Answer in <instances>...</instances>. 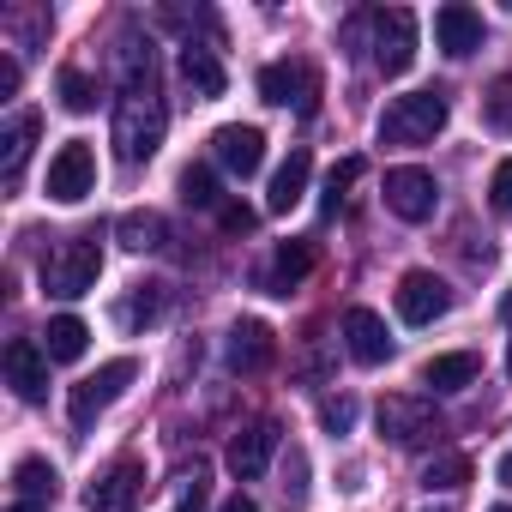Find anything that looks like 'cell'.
Wrapping results in <instances>:
<instances>
[{"label":"cell","instance_id":"cell-1","mask_svg":"<svg viewBox=\"0 0 512 512\" xmlns=\"http://www.w3.org/2000/svg\"><path fill=\"white\" fill-rule=\"evenodd\" d=\"M115 61H121V103H115L109 139H115V157L127 169H139V163L157 157V145L169 133V109H163V91H157V49H151V37L145 43L121 37Z\"/></svg>","mask_w":512,"mask_h":512},{"label":"cell","instance_id":"cell-2","mask_svg":"<svg viewBox=\"0 0 512 512\" xmlns=\"http://www.w3.org/2000/svg\"><path fill=\"white\" fill-rule=\"evenodd\" d=\"M97 272H103V241H97V229H85V235H67L61 247H49L43 290L61 296V302H73V296L97 290Z\"/></svg>","mask_w":512,"mask_h":512},{"label":"cell","instance_id":"cell-3","mask_svg":"<svg viewBox=\"0 0 512 512\" xmlns=\"http://www.w3.org/2000/svg\"><path fill=\"white\" fill-rule=\"evenodd\" d=\"M452 103L446 91H410V97H392L386 115H380V145H428L440 127H446Z\"/></svg>","mask_w":512,"mask_h":512},{"label":"cell","instance_id":"cell-4","mask_svg":"<svg viewBox=\"0 0 512 512\" xmlns=\"http://www.w3.org/2000/svg\"><path fill=\"white\" fill-rule=\"evenodd\" d=\"M133 380H139V362H133V356L103 362L97 374H85V380L73 386V398H67V422H73L79 434H91V428H97V416H103V410L133 386Z\"/></svg>","mask_w":512,"mask_h":512},{"label":"cell","instance_id":"cell-5","mask_svg":"<svg viewBox=\"0 0 512 512\" xmlns=\"http://www.w3.org/2000/svg\"><path fill=\"white\" fill-rule=\"evenodd\" d=\"M260 97L278 109L314 115L320 109V67L314 61H272V67H260Z\"/></svg>","mask_w":512,"mask_h":512},{"label":"cell","instance_id":"cell-6","mask_svg":"<svg viewBox=\"0 0 512 512\" xmlns=\"http://www.w3.org/2000/svg\"><path fill=\"white\" fill-rule=\"evenodd\" d=\"M374 67L386 79L416 67V13L410 7H380L374 13Z\"/></svg>","mask_w":512,"mask_h":512},{"label":"cell","instance_id":"cell-7","mask_svg":"<svg viewBox=\"0 0 512 512\" xmlns=\"http://www.w3.org/2000/svg\"><path fill=\"white\" fill-rule=\"evenodd\" d=\"M139 500H145V464L139 458H115L85 488V512H133Z\"/></svg>","mask_w":512,"mask_h":512},{"label":"cell","instance_id":"cell-8","mask_svg":"<svg viewBox=\"0 0 512 512\" xmlns=\"http://www.w3.org/2000/svg\"><path fill=\"white\" fill-rule=\"evenodd\" d=\"M452 314V284L434 272H404L398 278V320L404 326H434Z\"/></svg>","mask_w":512,"mask_h":512},{"label":"cell","instance_id":"cell-9","mask_svg":"<svg viewBox=\"0 0 512 512\" xmlns=\"http://www.w3.org/2000/svg\"><path fill=\"white\" fill-rule=\"evenodd\" d=\"M85 193H97V157H91L85 139H67V145L55 151V163H49V199L79 205Z\"/></svg>","mask_w":512,"mask_h":512},{"label":"cell","instance_id":"cell-10","mask_svg":"<svg viewBox=\"0 0 512 512\" xmlns=\"http://www.w3.org/2000/svg\"><path fill=\"white\" fill-rule=\"evenodd\" d=\"M380 434L392 440V446H422V440H434L440 434V416H434V404H422V398H380Z\"/></svg>","mask_w":512,"mask_h":512},{"label":"cell","instance_id":"cell-11","mask_svg":"<svg viewBox=\"0 0 512 512\" xmlns=\"http://www.w3.org/2000/svg\"><path fill=\"white\" fill-rule=\"evenodd\" d=\"M386 205L404 217V223H428L434 217V205H440V187H434V175L428 169H392L386 175Z\"/></svg>","mask_w":512,"mask_h":512},{"label":"cell","instance_id":"cell-12","mask_svg":"<svg viewBox=\"0 0 512 512\" xmlns=\"http://www.w3.org/2000/svg\"><path fill=\"white\" fill-rule=\"evenodd\" d=\"M211 157H217L229 175L247 181V175H260V163H266V133H260V127H241V121H235V127H217V133H211Z\"/></svg>","mask_w":512,"mask_h":512},{"label":"cell","instance_id":"cell-13","mask_svg":"<svg viewBox=\"0 0 512 512\" xmlns=\"http://www.w3.org/2000/svg\"><path fill=\"white\" fill-rule=\"evenodd\" d=\"M434 49H440V55H452V61L476 55V49H482V13H476V7H464V0L440 7V13H434Z\"/></svg>","mask_w":512,"mask_h":512},{"label":"cell","instance_id":"cell-14","mask_svg":"<svg viewBox=\"0 0 512 512\" xmlns=\"http://www.w3.org/2000/svg\"><path fill=\"white\" fill-rule=\"evenodd\" d=\"M7 380L25 404H43L49 398V350L31 344V338H13L7 344Z\"/></svg>","mask_w":512,"mask_h":512},{"label":"cell","instance_id":"cell-15","mask_svg":"<svg viewBox=\"0 0 512 512\" xmlns=\"http://www.w3.org/2000/svg\"><path fill=\"white\" fill-rule=\"evenodd\" d=\"M272 362H278V332L266 320H241L229 332V368L235 374H266Z\"/></svg>","mask_w":512,"mask_h":512},{"label":"cell","instance_id":"cell-16","mask_svg":"<svg viewBox=\"0 0 512 512\" xmlns=\"http://www.w3.org/2000/svg\"><path fill=\"white\" fill-rule=\"evenodd\" d=\"M344 344H350V356L362 368H380L392 356V332H386V320L374 308H344Z\"/></svg>","mask_w":512,"mask_h":512},{"label":"cell","instance_id":"cell-17","mask_svg":"<svg viewBox=\"0 0 512 512\" xmlns=\"http://www.w3.org/2000/svg\"><path fill=\"white\" fill-rule=\"evenodd\" d=\"M272 452H278V422H247V428L229 440V470H235L241 482H253V476H266Z\"/></svg>","mask_w":512,"mask_h":512},{"label":"cell","instance_id":"cell-18","mask_svg":"<svg viewBox=\"0 0 512 512\" xmlns=\"http://www.w3.org/2000/svg\"><path fill=\"white\" fill-rule=\"evenodd\" d=\"M314 260H320L314 241H284V247L272 253V266L260 272V290H266V296H290V290L314 272Z\"/></svg>","mask_w":512,"mask_h":512},{"label":"cell","instance_id":"cell-19","mask_svg":"<svg viewBox=\"0 0 512 512\" xmlns=\"http://www.w3.org/2000/svg\"><path fill=\"white\" fill-rule=\"evenodd\" d=\"M37 115L25 109V115H13L7 121V133H0V181L7 187H19V175H25V157H31V145H37Z\"/></svg>","mask_w":512,"mask_h":512},{"label":"cell","instance_id":"cell-20","mask_svg":"<svg viewBox=\"0 0 512 512\" xmlns=\"http://www.w3.org/2000/svg\"><path fill=\"white\" fill-rule=\"evenodd\" d=\"M308 175H314V157H308V145H296V151L284 157V169L272 175L266 211H296V205H302V193H308Z\"/></svg>","mask_w":512,"mask_h":512},{"label":"cell","instance_id":"cell-21","mask_svg":"<svg viewBox=\"0 0 512 512\" xmlns=\"http://www.w3.org/2000/svg\"><path fill=\"white\" fill-rule=\"evenodd\" d=\"M476 374H482L476 350H446V356H428L422 362V386H434V392H464Z\"/></svg>","mask_w":512,"mask_h":512},{"label":"cell","instance_id":"cell-22","mask_svg":"<svg viewBox=\"0 0 512 512\" xmlns=\"http://www.w3.org/2000/svg\"><path fill=\"white\" fill-rule=\"evenodd\" d=\"M181 79H187V91H193V97H223V85H229V73H223L217 49H199V43H187V49H181Z\"/></svg>","mask_w":512,"mask_h":512},{"label":"cell","instance_id":"cell-23","mask_svg":"<svg viewBox=\"0 0 512 512\" xmlns=\"http://www.w3.org/2000/svg\"><path fill=\"white\" fill-rule=\"evenodd\" d=\"M13 488H19V500H31V506H55L61 476H55V464H49V458H19Z\"/></svg>","mask_w":512,"mask_h":512},{"label":"cell","instance_id":"cell-24","mask_svg":"<svg viewBox=\"0 0 512 512\" xmlns=\"http://www.w3.org/2000/svg\"><path fill=\"white\" fill-rule=\"evenodd\" d=\"M85 344H91V332H85V320H73V314L49 320V332H43L49 362H79V356H85Z\"/></svg>","mask_w":512,"mask_h":512},{"label":"cell","instance_id":"cell-25","mask_svg":"<svg viewBox=\"0 0 512 512\" xmlns=\"http://www.w3.org/2000/svg\"><path fill=\"white\" fill-rule=\"evenodd\" d=\"M115 320L127 326V332H139V326H157L163 320V284H139L121 308H115Z\"/></svg>","mask_w":512,"mask_h":512},{"label":"cell","instance_id":"cell-26","mask_svg":"<svg viewBox=\"0 0 512 512\" xmlns=\"http://www.w3.org/2000/svg\"><path fill=\"white\" fill-rule=\"evenodd\" d=\"M464 482H470V458H464V452H434V458L422 464V488H428V494H434V488L452 494V488H464Z\"/></svg>","mask_w":512,"mask_h":512},{"label":"cell","instance_id":"cell-27","mask_svg":"<svg viewBox=\"0 0 512 512\" xmlns=\"http://www.w3.org/2000/svg\"><path fill=\"white\" fill-rule=\"evenodd\" d=\"M163 235H169V223H163L157 211H127V217H121V241H127L133 253H157Z\"/></svg>","mask_w":512,"mask_h":512},{"label":"cell","instance_id":"cell-28","mask_svg":"<svg viewBox=\"0 0 512 512\" xmlns=\"http://www.w3.org/2000/svg\"><path fill=\"white\" fill-rule=\"evenodd\" d=\"M55 91H61V109H73V115H91V109H97V79L79 73V67H61Z\"/></svg>","mask_w":512,"mask_h":512},{"label":"cell","instance_id":"cell-29","mask_svg":"<svg viewBox=\"0 0 512 512\" xmlns=\"http://www.w3.org/2000/svg\"><path fill=\"white\" fill-rule=\"evenodd\" d=\"M482 121H488L494 133H512V67L482 91Z\"/></svg>","mask_w":512,"mask_h":512},{"label":"cell","instance_id":"cell-30","mask_svg":"<svg viewBox=\"0 0 512 512\" xmlns=\"http://www.w3.org/2000/svg\"><path fill=\"white\" fill-rule=\"evenodd\" d=\"M181 199L199 205V211H211V205L223 199V193H217V175H211L205 163H187V169H181Z\"/></svg>","mask_w":512,"mask_h":512},{"label":"cell","instance_id":"cell-31","mask_svg":"<svg viewBox=\"0 0 512 512\" xmlns=\"http://www.w3.org/2000/svg\"><path fill=\"white\" fill-rule=\"evenodd\" d=\"M362 169H368L362 157H344V163H332V175H326V199H320V211H326V217H332V211L344 205V193H350V187L362 181Z\"/></svg>","mask_w":512,"mask_h":512},{"label":"cell","instance_id":"cell-32","mask_svg":"<svg viewBox=\"0 0 512 512\" xmlns=\"http://www.w3.org/2000/svg\"><path fill=\"white\" fill-rule=\"evenodd\" d=\"M320 428H326V434H350V428H356V398H344V392L326 398V404H320Z\"/></svg>","mask_w":512,"mask_h":512},{"label":"cell","instance_id":"cell-33","mask_svg":"<svg viewBox=\"0 0 512 512\" xmlns=\"http://www.w3.org/2000/svg\"><path fill=\"white\" fill-rule=\"evenodd\" d=\"M284 500L290 506H308V458L302 452H290V464H284Z\"/></svg>","mask_w":512,"mask_h":512},{"label":"cell","instance_id":"cell-34","mask_svg":"<svg viewBox=\"0 0 512 512\" xmlns=\"http://www.w3.org/2000/svg\"><path fill=\"white\" fill-rule=\"evenodd\" d=\"M488 205H494L500 217H512V157L494 163V175H488Z\"/></svg>","mask_w":512,"mask_h":512},{"label":"cell","instance_id":"cell-35","mask_svg":"<svg viewBox=\"0 0 512 512\" xmlns=\"http://www.w3.org/2000/svg\"><path fill=\"white\" fill-rule=\"evenodd\" d=\"M199 506H205V464L181 470V500H175V512H199Z\"/></svg>","mask_w":512,"mask_h":512},{"label":"cell","instance_id":"cell-36","mask_svg":"<svg viewBox=\"0 0 512 512\" xmlns=\"http://www.w3.org/2000/svg\"><path fill=\"white\" fill-rule=\"evenodd\" d=\"M217 217H223V229H229V235H247V229H253V211H247V205H223Z\"/></svg>","mask_w":512,"mask_h":512},{"label":"cell","instance_id":"cell-37","mask_svg":"<svg viewBox=\"0 0 512 512\" xmlns=\"http://www.w3.org/2000/svg\"><path fill=\"white\" fill-rule=\"evenodd\" d=\"M13 91H19V61L0 55V97H13Z\"/></svg>","mask_w":512,"mask_h":512},{"label":"cell","instance_id":"cell-38","mask_svg":"<svg viewBox=\"0 0 512 512\" xmlns=\"http://www.w3.org/2000/svg\"><path fill=\"white\" fill-rule=\"evenodd\" d=\"M217 512H260V506H253V500H247V494H229V500H223V506H217Z\"/></svg>","mask_w":512,"mask_h":512},{"label":"cell","instance_id":"cell-39","mask_svg":"<svg viewBox=\"0 0 512 512\" xmlns=\"http://www.w3.org/2000/svg\"><path fill=\"white\" fill-rule=\"evenodd\" d=\"M500 482H506V488H512V452H506V458H500Z\"/></svg>","mask_w":512,"mask_h":512},{"label":"cell","instance_id":"cell-40","mask_svg":"<svg viewBox=\"0 0 512 512\" xmlns=\"http://www.w3.org/2000/svg\"><path fill=\"white\" fill-rule=\"evenodd\" d=\"M13 512H49V506H31V500H13Z\"/></svg>","mask_w":512,"mask_h":512},{"label":"cell","instance_id":"cell-41","mask_svg":"<svg viewBox=\"0 0 512 512\" xmlns=\"http://www.w3.org/2000/svg\"><path fill=\"white\" fill-rule=\"evenodd\" d=\"M500 314H506V320H512V296H506V308H500Z\"/></svg>","mask_w":512,"mask_h":512},{"label":"cell","instance_id":"cell-42","mask_svg":"<svg viewBox=\"0 0 512 512\" xmlns=\"http://www.w3.org/2000/svg\"><path fill=\"white\" fill-rule=\"evenodd\" d=\"M506 374H512V344H506Z\"/></svg>","mask_w":512,"mask_h":512},{"label":"cell","instance_id":"cell-43","mask_svg":"<svg viewBox=\"0 0 512 512\" xmlns=\"http://www.w3.org/2000/svg\"><path fill=\"white\" fill-rule=\"evenodd\" d=\"M494 512H512V506H494Z\"/></svg>","mask_w":512,"mask_h":512}]
</instances>
